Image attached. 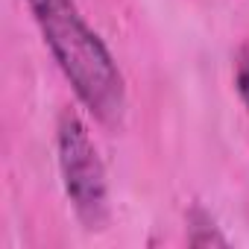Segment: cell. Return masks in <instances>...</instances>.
<instances>
[{
    "label": "cell",
    "mask_w": 249,
    "mask_h": 249,
    "mask_svg": "<svg viewBox=\"0 0 249 249\" xmlns=\"http://www.w3.org/2000/svg\"><path fill=\"white\" fill-rule=\"evenodd\" d=\"M27 6L79 103L100 123H108V126L117 123L126 108L123 73L100 36L85 24L76 3L73 0H27Z\"/></svg>",
    "instance_id": "cell-1"
},
{
    "label": "cell",
    "mask_w": 249,
    "mask_h": 249,
    "mask_svg": "<svg viewBox=\"0 0 249 249\" xmlns=\"http://www.w3.org/2000/svg\"><path fill=\"white\" fill-rule=\"evenodd\" d=\"M56 144H59V170H62V185L65 194L82 220L88 231H97L108 220V185H106V167L100 161V153L79 120L76 111L65 108L59 114V129H56Z\"/></svg>",
    "instance_id": "cell-2"
},
{
    "label": "cell",
    "mask_w": 249,
    "mask_h": 249,
    "mask_svg": "<svg viewBox=\"0 0 249 249\" xmlns=\"http://www.w3.org/2000/svg\"><path fill=\"white\" fill-rule=\"evenodd\" d=\"M234 82H237V94L243 100V106L249 108V44L240 50L237 56V71H234Z\"/></svg>",
    "instance_id": "cell-3"
}]
</instances>
